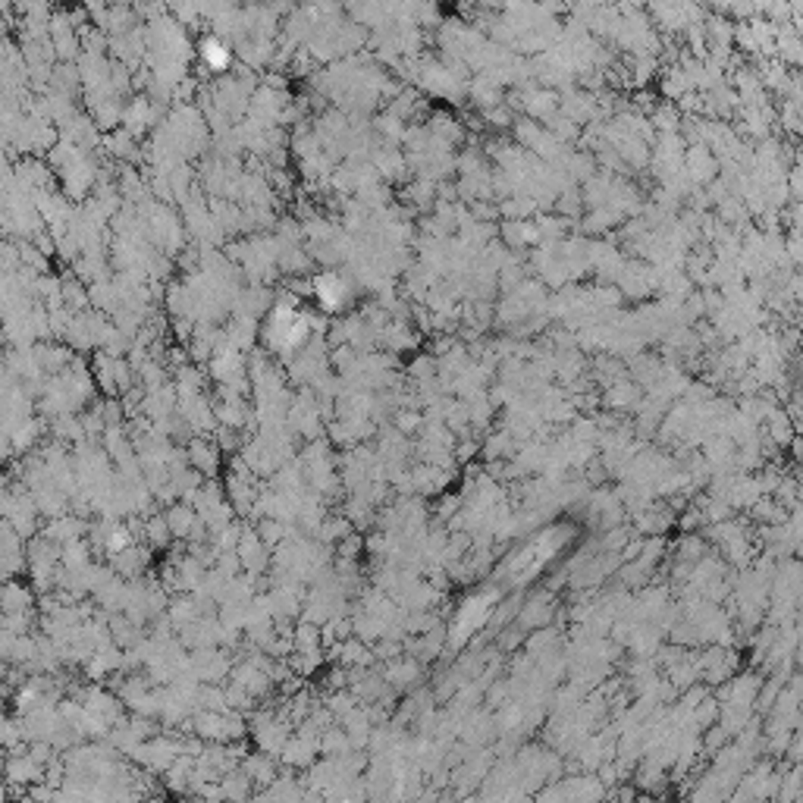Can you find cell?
Here are the masks:
<instances>
[{"label": "cell", "mask_w": 803, "mask_h": 803, "mask_svg": "<svg viewBox=\"0 0 803 803\" xmlns=\"http://www.w3.org/2000/svg\"><path fill=\"white\" fill-rule=\"evenodd\" d=\"M311 320L305 314H299L295 308H277L267 320V342L279 352H293L308 339Z\"/></svg>", "instance_id": "1"}, {"label": "cell", "mask_w": 803, "mask_h": 803, "mask_svg": "<svg viewBox=\"0 0 803 803\" xmlns=\"http://www.w3.org/2000/svg\"><path fill=\"white\" fill-rule=\"evenodd\" d=\"M314 293H317V301L326 311H339L349 301V285L339 273H320L317 283H314Z\"/></svg>", "instance_id": "2"}, {"label": "cell", "mask_w": 803, "mask_h": 803, "mask_svg": "<svg viewBox=\"0 0 803 803\" xmlns=\"http://www.w3.org/2000/svg\"><path fill=\"white\" fill-rule=\"evenodd\" d=\"M201 60H205L211 69H226L229 60H233V53H229V47H226L220 38H207L205 44H201Z\"/></svg>", "instance_id": "3"}]
</instances>
